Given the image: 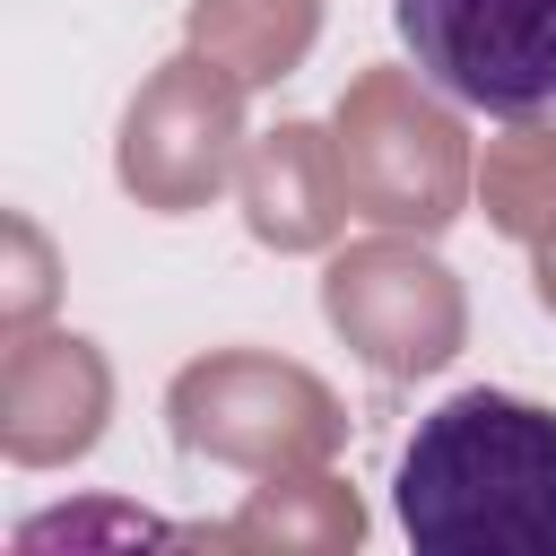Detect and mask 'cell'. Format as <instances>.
I'll return each instance as SVG.
<instances>
[{
    "label": "cell",
    "mask_w": 556,
    "mask_h": 556,
    "mask_svg": "<svg viewBox=\"0 0 556 556\" xmlns=\"http://www.w3.org/2000/svg\"><path fill=\"white\" fill-rule=\"evenodd\" d=\"M391 504L426 556H556V417L513 391H452L417 417Z\"/></svg>",
    "instance_id": "cell-1"
},
{
    "label": "cell",
    "mask_w": 556,
    "mask_h": 556,
    "mask_svg": "<svg viewBox=\"0 0 556 556\" xmlns=\"http://www.w3.org/2000/svg\"><path fill=\"white\" fill-rule=\"evenodd\" d=\"M417 78L486 122H556V0H391Z\"/></svg>",
    "instance_id": "cell-2"
}]
</instances>
